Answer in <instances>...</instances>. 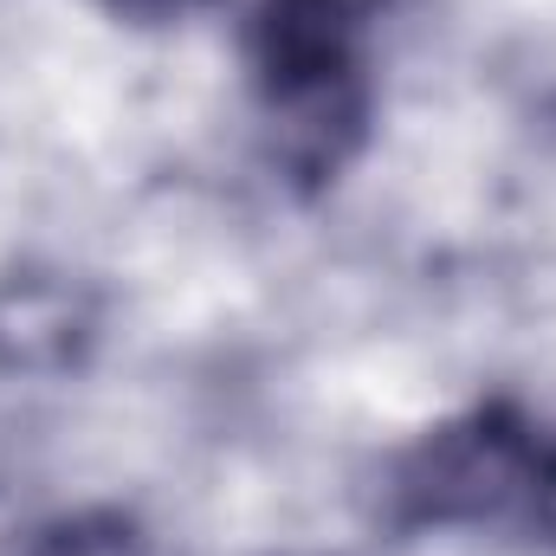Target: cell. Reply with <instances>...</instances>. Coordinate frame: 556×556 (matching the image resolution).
I'll list each match as a JSON object with an SVG mask.
<instances>
[{"label":"cell","instance_id":"obj_1","mask_svg":"<svg viewBox=\"0 0 556 556\" xmlns=\"http://www.w3.org/2000/svg\"><path fill=\"white\" fill-rule=\"evenodd\" d=\"M247 72L273 155L298 181H337L369 130V13L363 0H260Z\"/></svg>","mask_w":556,"mask_h":556},{"label":"cell","instance_id":"obj_2","mask_svg":"<svg viewBox=\"0 0 556 556\" xmlns=\"http://www.w3.org/2000/svg\"><path fill=\"white\" fill-rule=\"evenodd\" d=\"M544 427L511 402H479L427 427L389 472V518L402 531H479L531 511Z\"/></svg>","mask_w":556,"mask_h":556},{"label":"cell","instance_id":"obj_3","mask_svg":"<svg viewBox=\"0 0 556 556\" xmlns=\"http://www.w3.org/2000/svg\"><path fill=\"white\" fill-rule=\"evenodd\" d=\"M85 330L78 304L59 285H13L0 291V363L20 369H52L72 363V337Z\"/></svg>","mask_w":556,"mask_h":556},{"label":"cell","instance_id":"obj_4","mask_svg":"<svg viewBox=\"0 0 556 556\" xmlns=\"http://www.w3.org/2000/svg\"><path fill=\"white\" fill-rule=\"evenodd\" d=\"M13 556H155V538L124 511H72L20 538Z\"/></svg>","mask_w":556,"mask_h":556},{"label":"cell","instance_id":"obj_5","mask_svg":"<svg viewBox=\"0 0 556 556\" xmlns=\"http://www.w3.org/2000/svg\"><path fill=\"white\" fill-rule=\"evenodd\" d=\"M531 525H538V538L556 551V433H544V453H538V479H531V511H525Z\"/></svg>","mask_w":556,"mask_h":556},{"label":"cell","instance_id":"obj_6","mask_svg":"<svg viewBox=\"0 0 556 556\" xmlns=\"http://www.w3.org/2000/svg\"><path fill=\"white\" fill-rule=\"evenodd\" d=\"M98 7L117 13V20H137V26H168V20H188V13H201L214 0H98Z\"/></svg>","mask_w":556,"mask_h":556}]
</instances>
